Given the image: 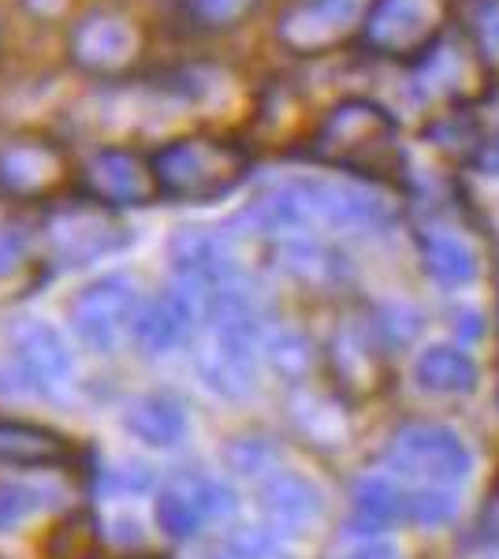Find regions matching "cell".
<instances>
[{
    "label": "cell",
    "mask_w": 499,
    "mask_h": 559,
    "mask_svg": "<svg viewBox=\"0 0 499 559\" xmlns=\"http://www.w3.org/2000/svg\"><path fill=\"white\" fill-rule=\"evenodd\" d=\"M31 8L38 15H57L60 8H63V0H31Z\"/></svg>",
    "instance_id": "obj_6"
},
{
    "label": "cell",
    "mask_w": 499,
    "mask_h": 559,
    "mask_svg": "<svg viewBox=\"0 0 499 559\" xmlns=\"http://www.w3.org/2000/svg\"><path fill=\"white\" fill-rule=\"evenodd\" d=\"M134 49H139V34L112 15H94L75 31V57L86 68H123L134 57Z\"/></svg>",
    "instance_id": "obj_2"
},
{
    "label": "cell",
    "mask_w": 499,
    "mask_h": 559,
    "mask_svg": "<svg viewBox=\"0 0 499 559\" xmlns=\"http://www.w3.org/2000/svg\"><path fill=\"white\" fill-rule=\"evenodd\" d=\"M157 176L179 194H213L231 187V179L239 176V160L209 142H179L157 157Z\"/></svg>",
    "instance_id": "obj_1"
},
{
    "label": "cell",
    "mask_w": 499,
    "mask_h": 559,
    "mask_svg": "<svg viewBox=\"0 0 499 559\" xmlns=\"http://www.w3.org/2000/svg\"><path fill=\"white\" fill-rule=\"evenodd\" d=\"M247 8V0H198V12L213 23H224V20H235V15Z\"/></svg>",
    "instance_id": "obj_5"
},
{
    "label": "cell",
    "mask_w": 499,
    "mask_h": 559,
    "mask_svg": "<svg viewBox=\"0 0 499 559\" xmlns=\"http://www.w3.org/2000/svg\"><path fill=\"white\" fill-rule=\"evenodd\" d=\"M94 183L112 198H142L146 194L139 160L127 157V153H102V157L94 160Z\"/></svg>",
    "instance_id": "obj_3"
},
{
    "label": "cell",
    "mask_w": 499,
    "mask_h": 559,
    "mask_svg": "<svg viewBox=\"0 0 499 559\" xmlns=\"http://www.w3.org/2000/svg\"><path fill=\"white\" fill-rule=\"evenodd\" d=\"M45 168H52V160H49V153H45V150L15 146V150L4 153V179H8V183H15V187L41 183V179L49 176Z\"/></svg>",
    "instance_id": "obj_4"
}]
</instances>
